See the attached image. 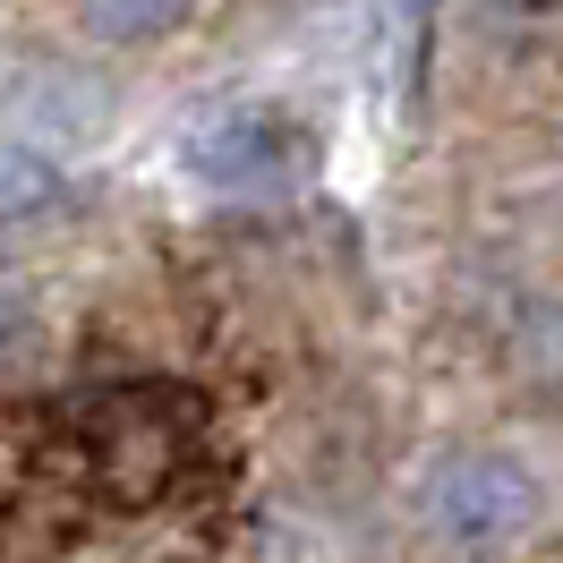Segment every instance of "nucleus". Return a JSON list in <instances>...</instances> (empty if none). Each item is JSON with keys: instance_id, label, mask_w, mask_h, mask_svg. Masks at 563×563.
Instances as JSON below:
<instances>
[{"instance_id": "obj_5", "label": "nucleus", "mask_w": 563, "mask_h": 563, "mask_svg": "<svg viewBox=\"0 0 563 563\" xmlns=\"http://www.w3.org/2000/svg\"><path fill=\"white\" fill-rule=\"evenodd\" d=\"M60 197V163H43L35 145H0V222H26L35 206H52Z\"/></svg>"}, {"instance_id": "obj_2", "label": "nucleus", "mask_w": 563, "mask_h": 563, "mask_svg": "<svg viewBox=\"0 0 563 563\" xmlns=\"http://www.w3.org/2000/svg\"><path fill=\"white\" fill-rule=\"evenodd\" d=\"M419 512L453 547H521L538 529V478L512 453H444L419 478Z\"/></svg>"}, {"instance_id": "obj_8", "label": "nucleus", "mask_w": 563, "mask_h": 563, "mask_svg": "<svg viewBox=\"0 0 563 563\" xmlns=\"http://www.w3.org/2000/svg\"><path fill=\"white\" fill-rule=\"evenodd\" d=\"M35 342H43L35 299H26L18 282H0V376H9V367H26V358H35Z\"/></svg>"}, {"instance_id": "obj_1", "label": "nucleus", "mask_w": 563, "mask_h": 563, "mask_svg": "<svg viewBox=\"0 0 563 563\" xmlns=\"http://www.w3.org/2000/svg\"><path fill=\"white\" fill-rule=\"evenodd\" d=\"M308 154H317V137L282 103H222L188 129V172L213 197H282V188H299Z\"/></svg>"}, {"instance_id": "obj_4", "label": "nucleus", "mask_w": 563, "mask_h": 563, "mask_svg": "<svg viewBox=\"0 0 563 563\" xmlns=\"http://www.w3.org/2000/svg\"><path fill=\"white\" fill-rule=\"evenodd\" d=\"M188 18V0H77V26L95 43H154Z\"/></svg>"}, {"instance_id": "obj_6", "label": "nucleus", "mask_w": 563, "mask_h": 563, "mask_svg": "<svg viewBox=\"0 0 563 563\" xmlns=\"http://www.w3.org/2000/svg\"><path fill=\"white\" fill-rule=\"evenodd\" d=\"M376 43H385V69L410 86L427 52V0H376Z\"/></svg>"}, {"instance_id": "obj_3", "label": "nucleus", "mask_w": 563, "mask_h": 563, "mask_svg": "<svg viewBox=\"0 0 563 563\" xmlns=\"http://www.w3.org/2000/svg\"><path fill=\"white\" fill-rule=\"evenodd\" d=\"M9 129H18V145H35L43 163H77V154H95V145L111 137V95L86 69H60V60H52V69L18 77Z\"/></svg>"}, {"instance_id": "obj_7", "label": "nucleus", "mask_w": 563, "mask_h": 563, "mask_svg": "<svg viewBox=\"0 0 563 563\" xmlns=\"http://www.w3.org/2000/svg\"><path fill=\"white\" fill-rule=\"evenodd\" d=\"M555 9H563V0H478V26H487L495 43L529 52V43L555 35Z\"/></svg>"}]
</instances>
